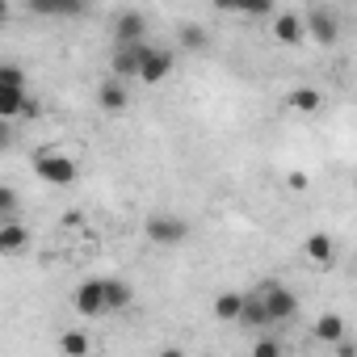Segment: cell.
Returning <instances> with one entry per match:
<instances>
[{
  "label": "cell",
  "instance_id": "obj_12",
  "mask_svg": "<svg viewBox=\"0 0 357 357\" xmlns=\"http://www.w3.org/2000/svg\"><path fill=\"white\" fill-rule=\"evenodd\" d=\"M168 72H172V51H164V47H151L147 51V59H143V84H164L168 80Z\"/></svg>",
  "mask_w": 357,
  "mask_h": 357
},
{
  "label": "cell",
  "instance_id": "obj_17",
  "mask_svg": "<svg viewBox=\"0 0 357 357\" xmlns=\"http://www.w3.org/2000/svg\"><path fill=\"white\" fill-rule=\"evenodd\" d=\"M105 298H109V315H114V311H122V307L135 303V290L122 278H105Z\"/></svg>",
  "mask_w": 357,
  "mask_h": 357
},
{
  "label": "cell",
  "instance_id": "obj_11",
  "mask_svg": "<svg viewBox=\"0 0 357 357\" xmlns=\"http://www.w3.org/2000/svg\"><path fill=\"white\" fill-rule=\"evenodd\" d=\"M97 105L105 109V114H122L126 105H130V89H126V80H101V89H97Z\"/></svg>",
  "mask_w": 357,
  "mask_h": 357
},
{
  "label": "cell",
  "instance_id": "obj_28",
  "mask_svg": "<svg viewBox=\"0 0 357 357\" xmlns=\"http://www.w3.org/2000/svg\"><path fill=\"white\" fill-rule=\"evenodd\" d=\"M353 185H357V176H353Z\"/></svg>",
  "mask_w": 357,
  "mask_h": 357
},
{
  "label": "cell",
  "instance_id": "obj_7",
  "mask_svg": "<svg viewBox=\"0 0 357 357\" xmlns=\"http://www.w3.org/2000/svg\"><path fill=\"white\" fill-rule=\"evenodd\" d=\"M143 34H147V17L143 13H135V9L118 13V22H114V43L118 47H139V43H147Z\"/></svg>",
  "mask_w": 357,
  "mask_h": 357
},
{
  "label": "cell",
  "instance_id": "obj_18",
  "mask_svg": "<svg viewBox=\"0 0 357 357\" xmlns=\"http://www.w3.org/2000/svg\"><path fill=\"white\" fill-rule=\"evenodd\" d=\"M286 101H290L294 114H315V109L324 105V93H319V89H294Z\"/></svg>",
  "mask_w": 357,
  "mask_h": 357
},
{
  "label": "cell",
  "instance_id": "obj_16",
  "mask_svg": "<svg viewBox=\"0 0 357 357\" xmlns=\"http://www.w3.org/2000/svg\"><path fill=\"white\" fill-rule=\"evenodd\" d=\"M89 349H93V340H89L84 328H68V332L59 336V353H63V357H89Z\"/></svg>",
  "mask_w": 357,
  "mask_h": 357
},
{
  "label": "cell",
  "instance_id": "obj_24",
  "mask_svg": "<svg viewBox=\"0 0 357 357\" xmlns=\"http://www.w3.org/2000/svg\"><path fill=\"white\" fill-rule=\"evenodd\" d=\"M286 185H290L294 194H307V185H311V176H307V172H290V176H286Z\"/></svg>",
  "mask_w": 357,
  "mask_h": 357
},
{
  "label": "cell",
  "instance_id": "obj_22",
  "mask_svg": "<svg viewBox=\"0 0 357 357\" xmlns=\"http://www.w3.org/2000/svg\"><path fill=\"white\" fill-rule=\"evenodd\" d=\"M181 43H185L190 51H198V47H206V34H202L198 26H185V30H181Z\"/></svg>",
  "mask_w": 357,
  "mask_h": 357
},
{
  "label": "cell",
  "instance_id": "obj_10",
  "mask_svg": "<svg viewBox=\"0 0 357 357\" xmlns=\"http://www.w3.org/2000/svg\"><path fill=\"white\" fill-rule=\"evenodd\" d=\"M244 307H248V294H240V290H219L215 303H211L215 319H223V324H240L244 319Z\"/></svg>",
  "mask_w": 357,
  "mask_h": 357
},
{
  "label": "cell",
  "instance_id": "obj_19",
  "mask_svg": "<svg viewBox=\"0 0 357 357\" xmlns=\"http://www.w3.org/2000/svg\"><path fill=\"white\" fill-rule=\"evenodd\" d=\"M0 89H26V72L17 63H0Z\"/></svg>",
  "mask_w": 357,
  "mask_h": 357
},
{
  "label": "cell",
  "instance_id": "obj_9",
  "mask_svg": "<svg viewBox=\"0 0 357 357\" xmlns=\"http://www.w3.org/2000/svg\"><path fill=\"white\" fill-rule=\"evenodd\" d=\"M303 257H307L311 265H319V269H328V265L336 261V240H332L328 231H311V236L303 240Z\"/></svg>",
  "mask_w": 357,
  "mask_h": 357
},
{
  "label": "cell",
  "instance_id": "obj_15",
  "mask_svg": "<svg viewBox=\"0 0 357 357\" xmlns=\"http://www.w3.org/2000/svg\"><path fill=\"white\" fill-rule=\"evenodd\" d=\"M26 105H30V89H0V118H17V114H26Z\"/></svg>",
  "mask_w": 357,
  "mask_h": 357
},
{
  "label": "cell",
  "instance_id": "obj_13",
  "mask_svg": "<svg viewBox=\"0 0 357 357\" xmlns=\"http://www.w3.org/2000/svg\"><path fill=\"white\" fill-rule=\"evenodd\" d=\"M26 244H30L26 223H17V219H5V223H0V252H5V257H17Z\"/></svg>",
  "mask_w": 357,
  "mask_h": 357
},
{
  "label": "cell",
  "instance_id": "obj_14",
  "mask_svg": "<svg viewBox=\"0 0 357 357\" xmlns=\"http://www.w3.org/2000/svg\"><path fill=\"white\" fill-rule=\"evenodd\" d=\"M311 336H315V340H324V344H332V349H336V344H340V340H344V319H340V315H336V311H324V315H319V319H315V324H311Z\"/></svg>",
  "mask_w": 357,
  "mask_h": 357
},
{
  "label": "cell",
  "instance_id": "obj_3",
  "mask_svg": "<svg viewBox=\"0 0 357 357\" xmlns=\"http://www.w3.org/2000/svg\"><path fill=\"white\" fill-rule=\"evenodd\" d=\"M143 236H147L151 244H160V248H176V244L190 240V223H185L181 215H151V219L143 223Z\"/></svg>",
  "mask_w": 357,
  "mask_h": 357
},
{
  "label": "cell",
  "instance_id": "obj_27",
  "mask_svg": "<svg viewBox=\"0 0 357 357\" xmlns=\"http://www.w3.org/2000/svg\"><path fill=\"white\" fill-rule=\"evenodd\" d=\"M160 357H185V349H176V344H168V349H160Z\"/></svg>",
  "mask_w": 357,
  "mask_h": 357
},
{
  "label": "cell",
  "instance_id": "obj_8",
  "mask_svg": "<svg viewBox=\"0 0 357 357\" xmlns=\"http://www.w3.org/2000/svg\"><path fill=\"white\" fill-rule=\"evenodd\" d=\"M269 34H273V43H282V47H298V43L307 38V22H303V13H273Z\"/></svg>",
  "mask_w": 357,
  "mask_h": 357
},
{
  "label": "cell",
  "instance_id": "obj_25",
  "mask_svg": "<svg viewBox=\"0 0 357 357\" xmlns=\"http://www.w3.org/2000/svg\"><path fill=\"white\" fill-rule=\"evenodd\" d=\"M336 357H357V344H353V340H349V336H344V340H340V344H336Z\"/></svg>",
  "mask_w": 357,
  "mask_h": 357
},
{
  "label": "cell",
  "instance_id": "obj_20",
  "mask_svg": "<svg viewBox=\"0 0 357 357\" xmlns=\"http://www.w3.org/2000/svg\"><path fill=\"white\" fill-rule=\"evenodd\" d=\"M38 13H51V17H68V13H80L84 5H51V0H34Z\"/></svg>",
  "mask_w": 357,
  "mask_h": 357
},
{
  "label": "cell",
  "instance_id": "obj_2",
  "mask_svg": "<svg viewBox=\"0 0 357 357\" xmlns=\"http://www.w3.org/2000/svg\"><path fill=\"white\" fill-rule=\"evenodd\" d=\"M76 160L68 151H38L34 155V176H43L47 185H72L76 181Z\"/></svg>",
  "mask_w": 357,
  "mask_h": 357
},
{
  "label": "cell",
  "instance_id": "obj_23",
  "mask_svg": "<svg viewBox=\"0 0 357 357\" xmlns=\"http://www.w3.org/2000/svg\"><path fill=\"white\" fill-rule=\"evenodd\" d=\"M0 211H5V219H13V211H17V190L13 185L0 190Z\"/></svg>",
  "mask_w": 357,
  "mask_h": 357
},
{
  "label": "cell",
  "instance_id": "obj_26",
  "mask_svg": "<svg viewBox=\"0 0 357 357\" xmlns=\"http://www.w3.org/2000/svg\"><path fill=\"white\" fill-rule=\"evenodd\" d=\"M38 114H43V105H38V97L30 93V105H26V118H38Z\"/></svg>",
  "mask_w": 357,
  "mask_h": 357
},
{
  "label": "cell",
  "instance_id": "obj_21",
  "mask_svg": "<svg viewBox=\"0 0 357 357\" xmlns=\"http://www.w3.org/2000/svg\"><path fill=\"white\" fill-rule=\"evenodd\" d=\"M252 357H282V344H278L273 336H257V344H252Z\"/></svg>",
  "mask_w": 357,
  "mask_h": 357
},
{
  "label": "cell",
  "instance_id": "obj_6",
  "mask_svg": "<svg viewBox=\"0 0 357 357\" xmlns=\"http://www.w3.org/2000/svg\"><path fill=\"white\" fill-rule=\"evenodd\" d=\"M151 43H139V47H118L114 51V80H139L143 76V59H147Z\"/></svg>",
  "mask_w": 357,
  "mask_h": 357
},
{
  "label": "cell",
  "instance_id": "obj_5",
  "mask_svg": "<svg viewBox=\"0 0 357 357\" xmlns=\"http://www.w3.org/2000/svg\"><path fill=\"white\" fill-rule=\"evenodd\" d=\"M303 22H307V34H311L319 47H332V43H336V34H340L336 13H332V9H324V5H311V9L303 13Z\"/></svg>",
  "mask_w": 357,
  "mask_h": 357
},
{
  "label": "cell",
  "instance_id": "obj_4",
  "mask_svg": "<svg viewBox=\"0 0 357 357\" xmlns=\"http://www.w3.org/2000/svg\"><path fill=\"white\" fill-rule=\"evenodd\" d=\"M72 307L84 315V319H97V315H109V298H105V278H89L72 290Z\"/></svg>",
  "mask_w": 357,
  "mask_h": 357
},
{
  "label": "cell",
  "instance_id": "obj_1",
  "mask_svg": "<svg viewBox=\"0 0 357 357\" xmlns=\"http://www.w3.org/2000/svg\"><path fill=\"white\" fill-rule=\"evenodd\" d=\"M252 298L265 307L269 324H282V319H290V315L298 311V294H294L290 286H282V282H265V286H261Z\"/></svg>",
  "mask_w": 357,
  "mask_h": 357
}]
</instances>
